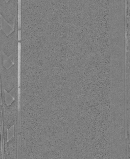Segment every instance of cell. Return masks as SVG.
<instances>
[{"instance_id":"ba28073f","label":"cell","mask_w":130,"mask_h":159,"mask_svg":"<svg viewBox=\"0 0 130 159\" xmlns=\"http://www.w3.org/2000/svg\"><path fill=\"white\" fill-rule=\"evenodd\" d=\"M21 30H18L17 39L19 41H20L21 39Z\"/></svg>"},{"instance_id":"5b68a950","label":"cell","mask_w":130,"mask_h":159,"mask_svg":"<svg viewBox=\"0 0 130 159\" xmlns=\"http://www.w3.org/2000/svg\"><path fill=\"white\" fill-rule=\"evenodd\" d=\"M1 29L4 32L7 36H8L14 30L5 19L1 15Z\"/></svg>"},{"instance_id":"277c9868","label":"cell","mask_w":130,"mask_h":159,"mask_svg":"<svg viewBox=\"0 0 130 159\" xmlns=\"http://www.w3.org/2000/svg\"><path fill=\"white\" fill-rule=\"evenodd\" d=\"M18 0H0V12L1 15L9 23L15 17L18 13Z\"/></svg>"},{"instance_id":"8992f818","label":"cell","mask_w":130,"mask_h":159,"mask_svg":"<svg viewBox=\"0 0 130 159\" xmlns=\"http://www.w3.org/2000/svg\"><path fill=\"white\" fill-rule=\"evenodd\" d=\"M21 0H18V28L21 30Z\"/></svg>"},{"instance_id":"7a4b0ae2","label":"cell","mask_w":130,"mask_h":159,"mask_svg":"<svg viewBox=\"0 0 130 159\" xmlns=\"http://www.w3.org/2000/svg\"><path fill=\"white\" fill-rule=\"evenodd\" d=\"M1 84L7 93H9L18 84L17 64L7 69L2 63V52H1Z\"/></svg>"},{"instance_id":"52a82bcc","label":"cell","mask_w":130,"mask_h":159,"mask_svg":"<svg viewBox=\"0 0 130 159\" xmlns=\"http://www.w3.org/2000/svg\"><path fill=\"white\" fill-rule=\"evenodd\" d=\"M2 56L3 65L7 69H9L13 65L11 61L3 52Z\"/></svg>"},{"instance_id":"3957f363","label":"cell","mask_w":130,"mask_h":159,"mask_svg":"<svg viewBox=\"0 0 130 159\" xmlns=\"http://www.w3.org/2000/svg\"><path fill=\"white\" fill-rule=\"evenodd\" d=\"M18 14L15 16L14 30L7 37L3 47L0 51L3 52L9 57L15 52V49L18 47Z\"/></svg>"},{"instance_id":"6da1fadb","label":"cell","mask_w":130,"mask_h":159,"mask_svg":"<svg viewBox=\"0 0 130 159\" xmlns=\"http://www.w3.org/2000/svg\"><path fill=\"white\" fill-rule=\"evenodd\" d=\"M4 90L1 87L3 128L9 129L13 125H18V91H15V99L8 106L6 103Z\"/></svg>"}]
</instances>
